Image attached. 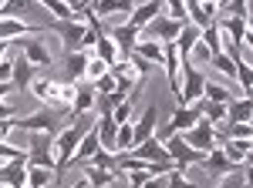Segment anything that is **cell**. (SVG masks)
Masks as SVG:
<instances>
[{
    "label": "cell",
    "instance_id": "cell-35",
    "mask_svg": "<svg viewBox=\"0 0 253 188\" xmlns=\"http://www.w3.org/2000/svg\"><path fill=\"white\" fill-rule=\"evenodd\" d=\"M91 88H95V94H98V97H108V94H112V91H118V88H115V77H112V74L98 77V81H95V84H91Z\"/></svg>",
    "mask_w": 253,
    "mask_h": 188
},
{
    "label": "cell",
    "instance_id": "cell-29",
    "mask_svg": "<svg viewBox=\"0 0 253 188\" xmlns=\"http://www.w3.org/2000/svg\"><path fill=\"white\" fill-rule=\"evenodd\" d=\"M210 64H213L226 81H236V64H233V57H230V54H213V57H210Z\"/></svg>",
    "mask_w": 253,
    "mask_h": 188
},
{
    "label": "cell",
    "instance_id": "cell-30",
    "mask_svg": "<svg viewBox=\"0 0 253 188\" xmlns=\"http://www.w3.org/2000/svg\"><path fill=\"white\" fill-rule=\"evenodd\" d=\"M41 7H44V10H51V14L58 17V24H64V20H75V7H71V3H61V0H44Z\"/></svg>",
    "mask_w": 253,
    "mask_h": 188
},
{
    "label": "cell",
    "instance_id": "cell-40",
    "mask_svg": "<svg viewBox=\"0 0 253 188\" xmlns=\"http://www.w3.org/2000/svg\"><path fill=\"white\" fill-rule=\"evenodd\" d=\"M7 54H10V44H7V40H0V61H3Z\"/></svg>",
    "mask_w": 253,
    "mask_h": 188
},
{
    "label": "cell",
    "instance_id": "cell-13",
    "mask_svg": "<svg viewBox=\"0 0 253 188\" xmlns=\"http://www.w3.org/2000/svg\"><path fill=\"white\" fill-rule=\"evenodd\" d=\"M162 14V0H149V3H135V10L128 14V27H135V31H142L145 24H152V20Z\"/></svg>",
    "mask_w": 253,
    "mask_h": 188
},
{
    "label": "cell",
    "instance_id": "cell-6",
    "mask_svg": "<svg viewBox=\"0 0 253 188\" xmlns=\"http://www.w3.org/2000/svg\"><path fill=\"white\" fill-rule=\"evenodd\" d=\"M14 44H20V57L38 71V67H51V51H47V44L41 37H20V40H14Z\"/></svg>",
    "mask_w": 253,
    "mask_h": 188
},
{
    "label": "cell",
    "instance_id": "cell-11",
    "mask_svg": "<svg viewBox=\"0 0 253 188\" xmlns=\"http://www.w3.org/2000/svg\"><path fill=\"white\" fill-rule=\"evenodd\" d=\"M216 148L223 151V158H226L233 168H247V165H250V151H253L250 141H219Z\"/></svg>",
    "mask_w": 253,
    "mask_h": 188
},
{
    "label": "cell",
    "instance_id": "cell-27",
    "mask_svg": "<svg viewBox=\"0 0 253 188\" xmlns=\"http://www.w3.org/2000/svg\"><path fill=\"white\" fill-rule=\"evenodd\" d=\"M203 101L230 104V101H233V94H230V88H223V84H216V81H206V88H203Z\"/></svg>",
    "mask_w": 253,
    "mask_h": 188
},
{
    "label": "cell",
    "instance_id": "cell-1",
    "mask_svg": "<svg viewBox=\"0 0 253 188\" xmlns=\"http://www.w3.org/2000/svg\"><path fill=\"white\" fill-rule=\"evenodd\" d=\"M88 121H91V128H95V111L75 118V125H68L64 131H58L54 138H51V158H54V168H58V175L68 168V165H71V155H75L78 141L84 138V131H88Z\"/></svg>",
    "mask_w": 253,
    "mask_h": 188
},
{
    "label": "cell",
    "instance_id": "cell-15",
    "mask_svg": "<svg viewBox=\"0 0 253 188\" xmlns=\"http://www.w3.org/2000/svg\"><path fill=\"white\" fill-rule=\"evenodd\" d=\"M0 185L3 188H27V161H7V165H0Z\"/></svg>",
    "mask_w": 253,
    "mask_h": 188
},
{
    "label": "cell",
    "instance_id": "cell-14",
    "mask_svg": "<svg viewBox=\"0 0 253 188\" xmlns=\"http://www.w3.org/2000/svg\"><path fill=\"white\" fill-rule=\"evenodd\" d=\"M156 121H159V108H156V104H149L145 111L138 114V121H132V131H135V145L149 141V138L156 134Z\"/></svg>",
    "mask_w": 253,
    "mask_h": 188
},
{
    "label": "cell",
    "instance_id": "cell-2",
    "mask_svg": "<svg viewBox=\"0 0 253 188\" xmlns=\"http://www.w3.org/2000/svg\"><path fill=\"white\" fill-rule=\"evenodd\" d=\"M10 128L14 131H27V134H58V114L41 108L34 114H24V118H10Z\"/></svg>",
    "mask_w": 253,
    "mask_h": 188
},
{
    "label": "cell",
    "instance_id": "cell-34",
    "mask_svg": "<svg viewBox=\"0 0 253 188\" xmlns=\"http://www.w3.org/2000/svg\"><path fill=\"white\" fill-rule=\"evenodd\" d=\"M166 188H196V182H189L182 171H175V168H172L169 175H166Z\"/></svg>",
    "mask_w": 253,
    "mask_h": 188
},
{
    "label": "cell",
    "instance_id": "cell-16",
    "mask_svg": "<svg viewBox=\"0 0 253 188\" xmlns=\"http://www.w3.org/2000/svg\"><path fill=\"white\" fill-rule=\"evenodd\" d=\"M98 151H101V145H98V134H95V128H88V131H84V138L78 141L75 155H71V165H88ZM71 165H68V168H71Z\"/></svg>",
    "mask_w": 253,
    "mask_h": 188
},
{
    "label": "cell",
    "instance_id": "cell-39",
    "mask_svg": "<svg viewBox=\"0 0 253 188\" xmlns=\"http://www.w3.org/2000/svg\"><path fill=\"white\" fill-rule=\"evenodd\" d=\"M10 88H14L10 81H0V101H7V94H10Z\"/></svg>",
    "mask_w": 253,
    "mask_h": 188
},
{
    "label": "cell",
    "instance_id": "cell-28",
    "mask_svg": "<svg viewBox=\"0 0 253 188\" xmlns=\"http://www.w3.org/2000/svg\"><path fill=\"white\" fill-rule=\"evenodd\" d=\"M162 17H169L172 24H179V27L189 24V20H186V3H182V0H169V3H162Z\"/></svg>",
    "mask_w": 253,
    "mask_h": 188
},
{
    "label": "cell",
    "instance_id": "cell-5",
    "mask_svg": "<svg viewBox=\"0 0 253 188\" xmlns=\"http://www.w3.org/2000/svg\"><path fill=\"white\" fill-rule=\"evenodd\" d=\"M101 34L115 44L122 57H128L132 51H135V44H138V31H135V27H128L125 20H118V24H112V27H105V24H101Z\"/></svg>",
    "mask_w": 253,
    "mask_h": 188
},
{
    "label": "cell",
    "instance_id": "cell-25",
    "mask_svg": "<svg viewBox=\"0 0 253 188\" xmlns=\"http://www.w3.org/2000/svg\"><path fill=\"white\" fill-rule=\"evenodd\" d=\"M132 54H138L142 61H145V64H152V67H156V64H162V44H152V40H138Z\"/></svg>",
    "mask_w": 253,
    "mask_h": 188
},
{
    "label": "cell",
    "instance_id": "cell-38",
    "mask_svg": "<svg viewBox=\"0 0 253 188\" xmlns=\"http://www.w3.org/2000/svg\"><path fill=\"white\" fill-rule=\"evenodd\" d=\"M142 188H166V175H156V178H145Z\"/></svg>",
    "mask_w": 253,
    "mask_h": 188
},
{
    "label": "cell",
    "instance_id": "cell-7",
    "mask_svg": "<svg viewBox=\"0 0 253 188\" xmlns=\"http://www.w3.org/2000/svg\"><path fill=\"white\" fill-rule=\"evenodd\" d=\"M61 40H64V51L68 54H81V37H84V31H88V24H78V20H64V24H47Z\"/></svg>",
    "mask_w": 253,
    "mask_h": 188
},
{
    "label": "cell",
    "instance_id": "cell-4",
    "mask_svg": "<svg viewBox=\"0 0 253 188\" xmlns=\"http://www.w3.org/2000/svg\"><path fill=\"white\" fill-rule=\"evenodd\" d=\"M182 141H186L193 151H199V155H210V151L216 148V128L210 125V121L199 118L189 131H182Z\"/></svg>",
    "mask_w": 253,
    "mask_h": 188
},
{
    "label": "cell",
    "instance_id": "cell-8",
    "mask_svg": "<svg viewBox=\"0 0 253 188\" xmlns=\"http://www.w3.org/2000/svg\"><path fill=\"white\" fill-rule=\"evenodd\" d=\"M38 34H41L38 24H27L20 17H0V40H7V44H14L20 37H38Z\"/></svg>",
    "mask_w": 253,
    "mask_h": 188
},
{
    "label": "cell",
    "instance_id": "cell-18",
    "mask_svg": "<svg viewBox=\"0 0 253 188\" xmlns=\"http://www.w3.org/2000/svg\"><path fill=\"white\" fill-rule=\"evenodd\" d=\"M88 61H91V54H68L64 57V81L61 84H78V81H84Z\"/></svg>",
    "mask_w": 253,
    "mask_h": 188
},
{
    "label": "cell",
    "instance_id": "cell-21",
    "mask_svg": "<svg viewBox=\"0 0 253 188\" xmlns=\"http://www.w3.org/2000/svg\"><path fill=\"white\" fill-rule=\"evenodd\" d=\"M253 118V101L250 97H240V101H230L226 104V121L230 125H250Z\"/></svg>",
    "mask_w": 253,
    "mask_h": 188
},
{
    "label": "cell",
    "instance_id": "cell-19",
    "mask_svg": "<svg viewBox=\"0 0 253 188\" xmlns=\"http://www.w3.org/2000/svg\"><path fill=\"white\" fill-rule=\"evenodd\" d=\"M84 185L88 188H112L118 185V178H125L122 171H101V168H91V165H84Z\"/></svg>",
    "mask_w": 253,
    "mask_h": 188
},
{
    "label": "cell",
    "instance_id": "cell-23",
    "mask_svg": "<svg viewBox=\"0 0 253 188\" xmlns=\"http://www.w3.org/2000/svg\"><path fill=\"white\" fill-rule=\"evenodd\" d=\"M199 40L210 47V54H223V51H226V37H223V31H219V20H216L213 27L199 31Z\"/></svg>",
    "mask_w": 253,
    "mask_h": 188
},
{
    "label": "cell",
    "instance_id": "cell-17",
    "mask_svg": "<svg viewBox=\"0 0 253 188\" xmlns=\"http://www.w3.org/2000/svg\"><path fill=\"white\" fill-rule=\"evenodd\" d=\"M203 114H199V104H189V108H175L172 118H169V131L172 134H182V131H189L196 121H199Z\"/></svg>",
    "mask_w": 253,
    "mask_h": 188
},
{
    "label": "cell",
    "instance_id": "cell-20",
    "mask_svg": "<svg viewBox=\"0 0 253 188\" xmlns=\"http://www.w3.org/2000/svg\"><path fill=\"white\" fill-rule=\"evenodd\" d=\"M34 74H38V71H34V67H31V64H27L20 54L14 57V74H10V84H14V88H20V91H31Z\"/></svg>",
    "mask_w": 253,
    "mask_h": 188
},
{
    "label": "cell",
    "instance_id": "cell-32",
    "mask_svg": "<svg viewBox=\"0 0 253 188\" xmlns=\"http://www.w3.org/2000/svg\"><path fill=\"white\" fill-rule=\"evenodd\" d=\"M132 111H135V97L122 101L115 111H112V121H115V125H128V121H132Z\"/></svg>",
    "mask_w": 253,
    "mask_h": 188
},
{
    "label": "cell",
    "instance_id": "cell-9",
    "mask_svg": "<svg viewBox=\"0 0 253 188\" xmlns=\"http://www.w3.org/2000/svg\"><path fill=\"white\" fill-rule=\"evenodd\" d=\"M216 14H219V3H186V20L196 31H206L216 24Z\"/></svg>",
    "mask_w": 253,
    "mask_h": 188
},
{
    "label": "cell",
    "instance_id": "cell-3",
    "mask_svg": "<svg viewBox=\"0 0 253 188\" xmlns=\"http://www.w3.org/2000/svg\"><path fill=\"white\" fill-rule=\"evenodd\" d=\"M162 148L169 151V158H172L175 171H182V175H186V168H189V165H203V158H206V155H199V151L189 148V145L182 141V134L166 138V141H162Z\"/></svg>",
    "mask_w": 253,
    "mask_h": 188
},
{
    "label": "cell",
    "instance_id": "cell-26",
    "mask_svg": "<svg viewBox=\"0 0 253 188\" xmlns=\"http://www.w3.org/2000/svg\"><path fill=\"white\" fill-rule=\"evenodd\" d=\"M54 178H58L54 168H31L27 165V188H47Z\"/></svg>",
    "mask_w": 253,
    "mask_h": 188
},
{
    "label": "cell",
    "instance_id": "cell-12",
    "mask_svg": "<svg viewBox=\"0 0 253 188\" xmlns=\"http://www.w3.org/2000/svg\"><path fill=\"white\" fill-rule=\"evenodd\" d=\"M128 158H138V161H149V165H162V161H172L169 158V151L159 145L156 138H149V141H142L135 148L128 151Z\"/></svg>",
    "mask_w": 253,
    "mask_h": 188
},
{
    "label": "cell",
    "instance_id": "cell-37",
    "mask_svg": "<svg viewBox=\"0 0 253 188\" xmlns=\"http://www.w3.org/2000/svg\"><path fill=\"white\" fill-rule=\"evenodd\" d=\"M10 134H14L10 121H7V118H0V141H10Z\"/></svg>",
    "mask_w": 253,
    "mask_h": 188
},
{
    "label": "cell",
    "instance_id": "cell-31",
    "mask_svg": "<svg viewBox=\"0 0 253 188\" xmlns=\"http://www.w3.org/2000/svg\"><path fill=\"white\" fill-rule=\"evenodd\" d=\"M88 165H91V168H101V171H118V155L115 151H98Z\"/></svg>",
    "mask_w": 253,
    "mask_h": 188
},
{
    "label": "cell",
    "instance_id": "cell-43",
    "mask_svg": "<svg viewBox=\"0 0 253 188\" xmlns=\"http://www.w3.org/2000/svg\"><path fill=\"white\" fill-rule=\"evenodd\" d=\"M0 188H3V185H0Z\"/></svg>",
    "mask_w": 253,
    "mask_h": 188
},
{
    "label": "cell",
    "instance_id": "cell-41",
    "mask_svg": "<svg viewBox=\"0 0 253 188\" xmlns=\"http://www.w3.org/2000/svg\"><path fill=\"white\" fill-rule=\"evenodd\" d=\"M71 188H88V185H84V178H78V182H75Z\"/></svg>",
    "mask_w": 253,
    "mask_h": 188
},
{
    "label": "cell",
    "instance_id": "cell-33",
    "mask_svg": "<svg viewBox=\"0 0 253 188\" xmlns=\"http://www.w3.org/2000/svg\"><path fill=\"white\" fill-rule=\"evenodd\" d=\"M108 74V64H105V61H98V57H91V61H88V71H84V81H88V84H95L98 77H105Z\"/></svg>",
    "mask_w": 253,
    "mask_h": 188
},
{
    "label": "cell",
    "instance_id": "cell-42",
    "mask_svg": "<svg viewBox=\"0 0 253 188\" xmlns=\"http://www.w3.org/2000/svg\"><path fill=\"white\" fill-rule=\"evenodd\" d=\"M216 188H219V185H216Z\"/></svg>",
    "mask_w": 253,
    "mask_h": 188
},
{
    "label": "cell",
    "instance_id": "cell-24",
    "mask_svg": "<svg viewBox=\"0 0 253 188\" xmlns=\"http://www.w3.org/2000/svg\"><path fill=\"white\" fill-rule=\"evenodd\" d=\"M196 40H199V31L186 24V27L179 31V37H175V51H179V61H186V57H189V51H193Z\"/></svg>",
    "mask_w": 253,
    "mask_h": 188
},
{
    "label": "cell",
    "instance_id": "cell-36",
    "mask_svg": "<svg viewBox=\"0 0 253 188\" xmlns=\"http://www.w3.org/2000/svg\"><path fill=\"white\" fill-rule=\"evenodd\" d=\"M10 74H14V54H7L0 61V81H10Z\"/></svg>",
    "mask_w": 253,
    "mask_h": 188
},
{
    "label": "cell",
    "instance_id": "cell-10",
    "mask_svg": "<svg viewBox=\"0 0 253 188\" xmlns=\"http://www.w3.org/2000/svg\"><path fill=\"white\" fill-rule=\"evenodd\" d=\"M95 88H91V84H88V81H78V84H75V101H71V118H81V114H91L95 111Z\"/></svg>",
    "mask_w": 253,
    "mask_h": 188
},
{
    "label": "cell",
    "instance_id": "cell-22",
    "mask_svg": "<svg viewBox=\"0 0 253 188\" xmlns=\"http://www.w3.org/2000/svg\"><path fill=\"white\" fill-rule=\"evenodd\" d=\"M203 168L210 171V175H216V178H223V175H230V171H236L233 165H230V161L223 158V151H219V148H213L210 155H206V158H203Z\"/></svg>",
    "mask_w": 253,
    "mask_h": 188
}]
</instances>
